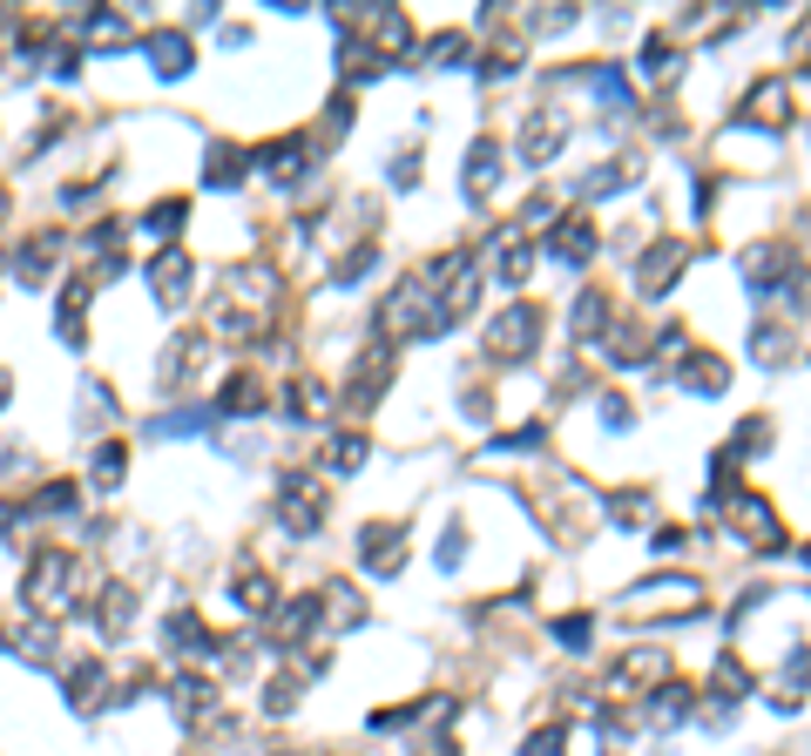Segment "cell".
Returning <instances> with one entry per match:
<instances>
[{"label": "cell", "mask_w": 811, "mask_h": 756, "mask_svg": "<svg viewBox=\"0 0 811 756\" xmlns=\"http://www.w3.org/2000/svg\"><path fill=\"white\" fill-rule=\"evenodd\" d=\"M521 756H561V729H541V736H534Z\"/></svg>", "instance_id": "obj_1"}]
</instances>
